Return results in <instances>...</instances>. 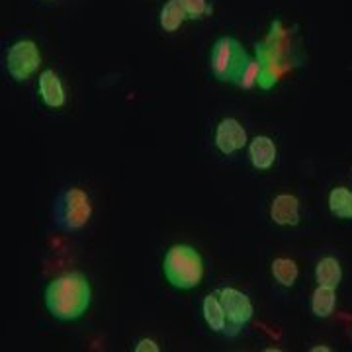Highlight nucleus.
<instances>
[{
	"label": "nucleus",
	"mask_w": 352,
	"mask_h": 352,
	"mask_svg": "<svg viewBox=\"0 0 352 352\" xmlns=\"http://www.w3.org/2000/svg\"><path fill=\"white\" fill-rule=\"evenodd\" d=\"M311 351H314V352H319V351L327 352V351H331V349H329V346H315V349H311Z\"/></svg>",
	"instance_id": "obj_19"
},
{
	"label": "nucleus",
	"mask_w": 352,
	"mask_h": 352,
	"mask_svg": "<svg viewBox=\"0 0 352 352\" xmlns=\"http://www.w3.org/2000/svg\"><path fill=\"white\" fill-rule=\"evenodd\" d=\"M39 94L45 106L50 108H61L65 104V88L61 78L55 75V71H43L39 75Z\"/></svg>",
	"instance_id": "obj_10"
},
{
	"label": "nucleus",
	"mask_w": 352,
	"mask_h": 352,
	"mask_svg": "<svg viewBox=\"0 0 352 352\" xmlns=\"http://www.w3.org/2000/svg\"><path fill=\"white\" fill-rule=\"evenodd\" d=\"M329 210L339 219H352V192L337 186L329 194Z\"/></svg>",
	"instance_id": "obj_14"
},
{
	"label": "nucleus",
	"mask_w": 352,
	"mask_h": 352,
	"mask_svg": "<svg viewBox=\"0 0 352 352\" xmlns=\"http://www.w3.org/2000/svg\"><path fill=\"white\" fill-rule=\"evenodd\" d=\"M337 305V294L335 288H327V286H317L311 298V311L317 317H329L335 311Z\"/></svg>",
	"instance_id": "obj_15"
},
{
	"label": "nucleus",
	"mask_w": 352,
	"mask_h": 352,
	"mask_svg": "<svg viewBox=\"0 0 352 352\" xmlns=\"http://www.w3.org/2000/svg\"><path fill=\"white\" fill-rule=\"evenodd\" d=\"M184 10L188 14V18H201L206 12H210L208 2L206 0H182Z\"/></svg>",
	"instance_id": "obj_17"
},
{
	"label": "nucleus",
	"mask_w": 352,
	"mask_h": 352,
	"mask_svg": "<svg viewBox=\"0 0 352 352\" xmlns=\"http://www.w3.org/2000/svg\"><path fill=\"white\" fill-rule=\"evenodd\" d=\"M219 302L223 305L227 315V321H229V327H231V335L235 337L237 333L243 331V327L251 321L252 317V303L251 300L235 288H223L219 289Z\"/></svg>",
	"instance_id": "obj_6"
},
{
	"label": "nucleus",
	"mask_w": 352,
	"mask_h": 352,
	"mask_svg": "<svg viewBox=\"0 0 352 352\" xmlns=\"http://www.w3.org/2000/svg\"><path fill=\"white\" fill-rule=\"evenodd\" d=\"M135 351L138 352H145V351H151V352H159V344L151 339H143L139 340V344L135 346Z\"/></svg>",
	"instance_id": "obj_18"
},
{
	"label": "nucleus",
	"mask_w": 352,
	"mask_h": 352,
	"mask_svg": "<svg viewBox=\"0 0 352 352\" xmlns=\"http://www.w3.org/2000/svg\"><path fill=\"white\" fill-rule=\"evenodd\" d=\"M92 289L82 272H67L45 288V307L59 321H75L87 314Z\"/></svg>",
	"instance_id": "obj_1"
},
{
	"label": "nucleus",
	"mask_w": 352,
	"mask_h": 352,
	"mask_svg": "<svg viewBox=\"0 0 352 352\" xmlns=\"http://www.w3.org/2000/svg\"><path fill=\"white\" fill-rule=\"evenodd\" d=\"M251 61L249 53L235 38H227V36L219 38L212 47V57H210L212 73L221 82L241 85Z\"/></svg>",
	"instance_id": "obj_3"
},
{
	"label": "nucleus",
	"mask_w": 352,
	"mask_h": 352,
	"mask_svg": "<svg viewBox=\"0 0 352 352\" xmlns=\"http://www.w3.org/2000/svg\"><path fill=\"white\" fill-rule=\"evenodd\" d=\"M186 18H188V14L184 10L182 0H168L161 10L159 22L164 32H176Z\"/></svg>",
	"instance_id": "obj_13"
},
{
	"label": "nucleus",
	"mask_w": 352,
	"mask_h": 352,
	"mask_svg": "<svg viewBox=\"0 0 352 352\" xmlns=\"http://www.w3.org/2000/svg\"><path fill=\"white\" fill-rule=\"evenodd\" d=\"M276 153L274 141L266 135L254 138L249 145V159H251L252 166L258 170H268L276 161Z\"/></svg>",
	"instance_id": "obj_11"
},
{
	"label": "nucleus",
	"mask_w": 352,
	"mask_h": 352,
	"mask_svg": "<svg viewBox=\"0 0 352 352\" xmlns=\"http://www.w3.org/2000/svg\"><path fill=\"white\" fill-rule=\"evenodd\" d=\"M272 276L278 284L289 288L298 280V264L289 258H274L272 261Z\"/></svg>",
	"instance_id": "obj_16"
},
{
	"label": "nucleus",
	"mask_w": 352,
	"mask_h": 352,
	"mask_svg": "<svg viewBox=\"0 0 352 352\" xmlns=\"http://www.w3.org/2000/svg\"><path fill=\"white\" fill-rule=\"evenodd\" d=\"M92 215V204L85 190L67 188L53 201V223L65 233H73L87 226Z\"/></svg>",
	"instance_id": "obj_4"
},
{
	"label": "nucleus",
	"mask_w": 352,
	"mask_h": 352,
	"mask_svg": "<svg viewBox=\"0 0 352 352\" xmlns=\"http://www.w3.org/2000/svg\"><path fill=\"white\" fill-rule=\"evenodd\" d=\"M215 145L223 155H233L247 145V131L237 120H221L215 131Z\"/></svg>",
	"instance_id": "obj_7"
},
{
	"label": "nucleus",
	"mask_w": 352,
	"mask_h": 352,
	"mask_svg": "<svg viewBox=\"0 0 352 352\" xmlns=\"http://www.w3.org/2000/svg\"><path fill=\"white\" fill-rule=\"evenodd\" d=\"M340 278H342V270H340V263L333 256L327 258H321L317 263L315 268V280H317V286H327V288H335L340 284Z\"/></svg>",
	"instance_id": "obj_12"
},
{
	"label": "nucleus",
	"mask_w": 352,
	"mask_h": 352,
	"mask_svg": "<svg viewBox=\"0 0 352 352\" xmlns=\"http://www.w3.org/2000/svg\"><path fill=\"white\" fill-rule=\"evenodd\" d=\"M39 63H41V55H39L38 45L32 39H22L16 41L12 47L6 53V69L8 75L12 76L14 80L22 82L28 80L30 76L38 71Z\"/></svg>",
	"instance_id": "obj_5"
},
{
	"label": "nucleus",
	"mask_w": 352,
	"mask_h": 352,
	"mask_svg": "<svg viewBox=\"0 0 352 352\" xmlns=\"http://www.w3.org/2000/svg\"><path fill=\"white\" fill-rule=\"evenodd\" d=\"M270 217L278 226H298L300 223V201L296 196L280 194L272 200Z\"/></svg>",
	"instance_id": "obj_8"
},
{
	"label": "nucleus",
	"mask_w": 352,
	"mask_h": 352,
	"mask_svg": "<svg viewBox=\"0 0 352 352\" xmlns=\"http://www.w3.org/2000/svg\"><path fill=\"white\" fill-rule=\"evenodd\" d=\"M163 272L173 288L192 289L204 278V261L194 247L173 245L164 254Z\"/></svg>",
	"instance_id": "obj_2"
},
{
	"label": "nucleus",
	"mask_w": 352,
	"mask_h": 352,
	"mask_svg": "<svg viewBox=\"0 0 352 352\" xmlns=\"http://www.w3.org/2000/svg\"><path fill=\"white\" fill-rule=\"evenodd\" d=\"M201 311H204V319H206L208 327L212 329L214 333H221V335H226L229 339H233L229 321H227L226 309H223V305L219 302V298L206 296L204 303H201Z\"/></svg>",
	"instance_id": "obj_9"
}]
</instances>
